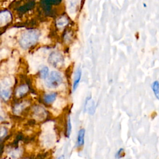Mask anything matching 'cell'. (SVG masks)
Instances as JSON below:
<instances>
[{
  "instance_id": "6da1fadb",
  "label": "cell",
  "mask_w": 159,
  "mask_h": 159,
  "mask_svg": "<svg viewBox=\"0 0 159 159\" xmlns=\"http://www.w3.org/2000/svg\"><path fill=\"white\" fill-rule=\"evenodd\" d=\"M40 36V33L38 30H27L20 36L19 39V44L24 49L29 48L38 41Z\"/></svg>"
},
{
  "instance_id": "7a4b0ae2",
  "label": "cell",
  "mask_w": 159,
  "mask_h": 159,
  "mask_svg": "<svg viewBox=\"0 0 159 159\" xmlns=\"http://www.w3.org/2000/svg\"><path fill=\"white\" fill-rule=\"evenodd\" d=\"M62 75L57 71H52L45 81V85L48 88H58L62 83Z\"/></svg>"
},
{
  "instance_id": "3957f363",
  "label": "cell",
  "mask_w": 159,
  "mask_h": 159,
  "mask_svg": "<svg viewBox=\"0 0 159 159\" xmlns=\"http://www.w3.org/2000/svg\"><path fill=\"white\" fill-rule=\"evenodd\" d=\"M40 139L42 145L46 148L52 147L56 142V135L53 130L42 132Z\"/></svg>"
},
{
  "instance_id": "277c9868",
  "label": "cell",
  "mask_w": 159,
  "mask_h": 159,
  "mask_svg": "<svg viewBox=\"0 0 159 159\" xmlns=\"http://www.w3.org/2000/svg\"><path fill=\"white\" fill-rule=\"evenodd\" d=\"M48 61L53 66L60 68L64 63V58L61 53L55 51L52 52L48 56Z\"/></svg>"
},
{
  "instance_id": "5b68a950",
  "label": "cell",
  "mask_w": 159,
  "mask_h": 159,
  "mask_svg": "<svg viewBox=\"0 0 159 159\" xmlns=\"http://www.w3.org/2000/svg\"><path fill=\"white\" fill-rule=\"evenodd\" d=\"M33 117L39 121H42L46 118L47 112L45 109L40 106H34L33 109Z\"/></svg>"
},
{
  "instance_id": "8992f818",
  "label": "cell",
  "mask_w": 159,
  "mask_h": 159,
  "mask_svg": "<svg viewBox=\"0 0 159 159\" xmlns=\"http://www.w3.org/2000/svg\"><path fill=\"white\" fill-rule=\"evenodd\" d=\"M12 19L11 14L8 11H3L0 12V27L6 25Z\"/></svg>"
},
{
  "instance_id": "52a82bcc",
  "label": "cell",
  "mask_w": 159,
  "mask_h": 159,
  "mask_svg": "<svg viewBox=\"0 0 159 159\" xmlns=\"http://www.w3.org/2000/svg\"><path fill=\"white\" fill-rule=\"evenodd\" d=\"M81 74H82L81 70L80 68H78L76 70V71L75 73V76H74V81H73V86H72L73 91H75L77 89L78 84L80 83V81L81 80Z\"/></svg>"
},
{
  "instance_id": "ba28073f",
  "label": "cell",
  "mask_w": 159,
  "mask_h": 159,
  "mask_svg": "<svg viewBox=\"0 0 159 159\" xmlns=\"http://www.w3.org/2000/svg\"><path fill=\"white\" fill-rule=\"evenodd\" d=\"M11 95V89L9 87L0 86V96L4 100L7 101L10 98Z\"/></svg>"
},
{
  "instance_id": "9c48e42d",
  "label": "cell",
  "mask_w": 159,
  "mask_h": 159,
  "mask_svg": "<svg viewBox=\"0 0 159 159\" xmlns=\"http://www.w3.org/2000/svg\"><path fill=\"white\" fill-rule=\"evenodd\" d=\"M66 101L63 98H58L56 99L55 101L53 102V107L54 109L60 111L66 106Z\"/></svg>"
},
{
  "instance_id": "30bf717a",
  "label": "cell",
  "mask_w": 159,
  "mask_h": 159,
  "mask_svg": "<svg viewBox=\"0 0 159 159\" xmlns=\"http://www.w3.org/2000/svg\"><path fill=\"white\" fill-rule=\"evenodd\" d=\"M88 106V111L89 114L93 115L95 112V103L93 100L91 99V98H88L86 99L85 103V108Z\"/></svg>"
},
{
  "instance_id": "8fae6325",
  "label": "cell",
  "mask_w": 159,
  "mask_h": 159,
  "mask_svg": "<svg viewBox=\"0 0 159 159\" xmlns=\"http://www.w3.org/2000/svg\"><path fill=\"white\" fill-rule=\"evenodd\" d=\"M29 91V86L27 84H22L19 86L16 92V95L17 98H21Z\"/></svg>"
},
{
  "instance_id": "7c38bea8",
  "label": "cell",
  "mask_w": 159,
  "mask_h": 159,
  "mask_svg": "<svg viewBox=\"0 0 159 159\" xmlns=\"http://www.w3.org/2000/svg\"><path fill=\"white\" fill-rule=\"evenodd\" d=\"M29 105L28 102H22L19 104H17L14 106L13 111L16 114H19L22 110H24L26 107Z\"/></svg>"
},
{
  "instance_id": "4fadbf2b",
  "label": "cell",
  "mask_w": 159,
  "mask_h": 159,
  "mask_svg": "<svg viewBox=\"0 0 159 159\" xmlns=\"http://www.w3.org/2000/svg\"><path fill=\"white\" fill-rule=\"evenodd\" d=\"M57 94L56 93H47L46 94L44 97H43V99L44 101L47 103V104H50L53 102L55 99H57Z\"/></svg>"
},
{
  "instance_id": "5bb4252c",
  "label": "cell",
  "mask_w": 159,
  "mask_h": 159,
  "mask_svg": "<svg viewBox=\"0 0 159 159\" xmlns=\"http://www.w3.org/2000/svg\"><path fill=\"white\" fill-rule=\"evenodd\" d=\"M84 134H85V129H81L78 133L77 136V144L78 146H81L84 144Z\"/></svg>"
},
{
  "instance_id": "9a60e30c",
  "label": "cell",
  "mask_w": 159,
  "mask_h": 159,
  "mask_svg": "<svg viewBox=\"0 0 159 159\" xmlns=\"http://www.w3.org/2000/svg\"><path fill=\"white\" fill-rule=\"evenodd\" d=\"M14 82V80L12 77H6L2 80L0 86H4V87H9L10 88L11 86L13 85Z\"/></svg>"
},
{
  "instance_id": "2e32d148",
  "label": "cell",
  "mask_w": 159,
  "mask_h": 159,
  "mask_svg": "<svg viewBox=\"0 0 159 159\" xmlns=\"http://www.w3.org/2000/svg\"><path fill=\"white\" fill-rule=\"evenodd\" d=\"M151 87L155 97L159 100V81L157 80L154 81L152 83Z\"/></svg>"
},
{
  "instance_id": "e0dca14e",
  "label": "cell",
  "mask_w": 159,
  "mask_h": 159,
  "mask_svg": "<svg viewBox=\"0 0 159 159\" xmlns=\"http://www.w3.org/2000/svg\"><path fill=\"white\" fill-rule=\"evenodd\" d=\"M53 126H54V123L52 121H48L42 124L41 128H42V132L51 131V130H53Z\"/></svg>"
},
{
  "instance_id": "ac0fdd59",
  "label": "cell",
  "mask_w": 159,
  "mask_h": 159,
  "mask_svg": "<svg viewBox=\"0 0 159 159\" xmlns=\"http://www.w3.org/2000/svg\"><path fill=\"white\" fill-rule=\"evenodd\" d=\"M21 153H22L21 149L16 148V149H14V150H12L11 152H10L9 153V155L12 159H16L21 155Z\"/></svg>"
},
{
  "instance_id": "d6986e66",
  "label": "cell",
  "mask_w": 159,
  "mask_h": 159,
  "mask_svg": "<svg viewBox=\"0 0 159 159\" xmlns=\"http://www.w3.org/2000/svg\"><path fill=\"white\" fill-rule=\"evenodd\" d=\"M68 22V19L66 17L63 16V17H61L60 18H59L57 20V25L59 27H63L65 26L66 25H67Z\"/></svg>"
},
{
  "instance_id": "ffe728a7",
  "label": "cell",
  "mask_w": 159,
  "mask_h": 159,
  "mask_svg": "<svg viewBox=\"0 0 159 159\" xmlns=\"http://www.w3.org/2000/svg\"><path fill=\"white\" fill-rule=\"evenodd\" d=\"M49 75V70L47 66H43L41 68L40 71V76L42 79L45 80L48 76Z\"/></svg>"
},
{
  "instance_id": "44dd1931",
  "label": "cell",
  "mask_w": 159,
  "mask_h": 159,
  "mask_svg": "<svg viewBox=\"0 0 159 159\" xmlns=\"http://www.w3.org/2000/svg\"><path fill=\"white\" fill-rule=\"evenodd\" d=\"M71 132V123L70 116H68L67 119V127H66V135L68 137H70Z\"/></svg>"
},
{
  "instance_id": "7402d4cb",
  "label": "cell",
  "mask_w": 159,
  "mask_h": 159,
  "mask_svg": "<svg viewBox=\"0 0 159 159\" xmlns=\"http://www.w3.org/2000/svg\"><path fill=\"white\" fill-rule=\"evenodd\" d=\"M124 155H125L124 150L123 148H120L117 151V152L115 155V157L117 159H119V158H121L124 157Z\"/></svg>"
},
{
  "instance_id": "603a6c76",
  "label": "cell",
  "mask_w": 159,
  "mask_h": 159,
  "mask_svg": "<svg viewBox=\"0 0 159 159\" xmlns=\"http://www.w3.org/2000/svg\"><path fill=\"white\" fill-rule=\"evenodd\" d=\"M7 134V129L4 127H0V139H3Z\"/></svg>"
},
{
  "instance_id": "cb8c5ba5",
  "label": "cell",
  "mask_w": 159,
  "mask_h": 159,
  "mask_svg": "<svg viewBox=\"0 0 159 159\" xmlns=\"http://www.w3.org/2000/svg\"><path fill=\"white\" fill-rule=\"evenodd\" d=\"M57 159H65V157H64V155H60V157H58Z\"/></svg>"
}]
</instances>
